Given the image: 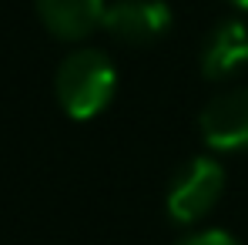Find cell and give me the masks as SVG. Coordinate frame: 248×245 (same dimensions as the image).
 <instances>
[{
    "label": "cell",
    "mask_w": 248,
    "mask_h": 245,
    "mask_svg": "<svg viewBox=\"0 0 248 245\" xmlns=\"http://www.w3.org/2000/svg\"><path fill=\"white\" fill-rule=\"evenodd\" d=\"M248 67V27L242 20H221L202 47V74L221 81Z\"/></svg>",
    "instance_id": "obj_6"
},
{
    "label": "cell",
    "mask_w": 248,
    "mask_h": 245,
    "mask_svg": "<svg viewBox=\"0 0 248 245\" xmlns=\"http://www.w3.org/2000/svg\"><path fill=\"white\" fill-rule=\"evenodd\" d=\"M235 7H242V10H248V0H232Z\"/></svg>",
    "instance_id": "obj_8"
},
{
    "label": "cell",
    "mask_w": 248,
    "mask_h": 245,
    "mask_svg": "<svg viewBox=\"0 0 248 245\" xmlns=\"http://www.w3.org/2000/svg\"><path fill=\"white\" fill-rule=\"evenodd\" d=\"M114 87H118V71H114L111 57L97 47H81V50L67 54L54 78L61 108L78 121L97 118L111 104Z\"/></svg>",
    "instance_id": "obj_1"
},
{
    "label": "cell",
    "mask_w": 248,
    "mask_h": 245,
    "mask_svg": "<svg viewBox=\"0 0 248 245\" xmlns=\"http://www.w3.org/2000/svg\"><path fill=\"white\" fill-rule=\"evenodd\" d=\"M225 192V171L211 158H191L168 185V215L178 225H191L211 215Z\"/></svg>",
    "instance_id": "obj_2"
},
{
    "label": "cell",
    "mask_w": 248,
    "mask_h": 245,
    "mask_svg": "<svg viewBox=\"0 0 248 245\" xmlns=\"http://www.w3.org/2000/svg\"><path fill=\"white\" fill-rule=\"evenodd\" d=\"M202 138L215 151H248V87L215 94L202 111Z\"/></svg>",
    "instance_id": "obj_3"
},
{
    "label": "cell",
    "mask_w": 248,
    "mask_h": 245,
    "mask_svg": "<svg viewBox=\"0 0 248 245\" xmlns=\"http://www.w3.org/2000/svg\"><path fill=\"white\" fill-rule=\"evenodd\" d=\"M41 24L57 41H84L104 24V0H34Z\"/></svg>",
    "instance_id": "obj_5"
},
{
    "label": "cell",
    "mask_w": 248,
    "mask_h": 245,
    "mask_svg": "<svg viewBox=\"0 0 248 245\" xmlns=\"http://www.w3.org/2000/svg\"><path fill=\"white\" fill-rule=\"evenodd\" d=\"M101 27L121 44H155L171 31V7L165 0H114Z\"/></svg>",
    "instance_id": "obj_4"
},
{
    "label": "cell",
    "mask_w": 248,
    "mask_h": 245,
    "mask_svg": "<svg viewBox=\"0 0 248 245\" xmlns=\"http://www.w3.org/2000/svg\"><path fill=\"white\" fill-rule=\"evenodd\" d=\"M181 245H242V242L221 229H205V232H195L191 239H185Z\"/></svg>",
    "instance_id": "obj_7"
}]
</instances>
